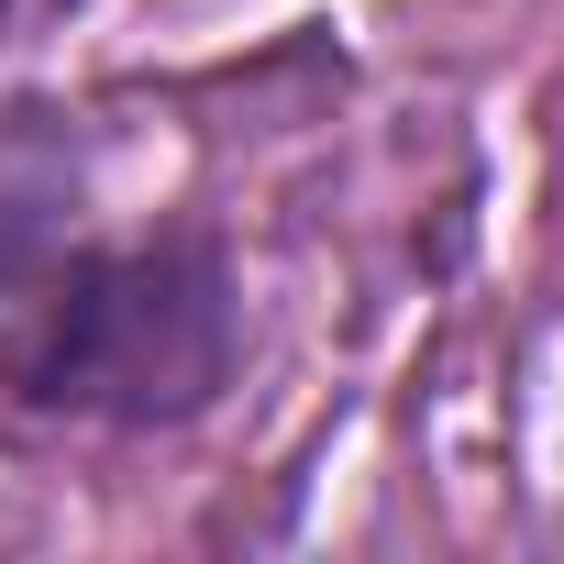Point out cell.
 I'll use <instances>...</instances> for the list:
<instances>
[{"mask_svg":"<svg viewBox=\"0 0 564 564\" xmlns=\"http://www.w3.org/2000/svg\"><path fill=\"white\" fill-rule=\"evenodd\" d=\"M221 366H232V300L199 243H144L89 265L23 344L34 399L89 421H177L221 388Z\"/></svg>","mask_w":564,"mask_h":564,"instance_id":"1","label":"cell"}]
</instances>
